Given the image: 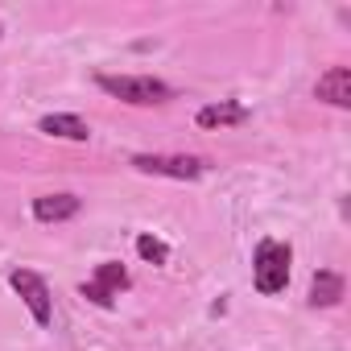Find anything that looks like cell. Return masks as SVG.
<instances>
[{
  "label": "cell",
  "instance_id": "obj_1",
  "mask_svg": "<svg viewBox=\"0 0 351 351\" xmlns=\"http://www.w3.org/2000/svg\"><path fill=\"white\" fill-rule=\"evenodd\" d=\"M95 83L108 95H116L120 104H132V108H157V104L173 99V87L153 79V75H99Z\"/></svg>",
  "mask_w": 351,
  "mask_h": 351
},
{
  "label": "cell",
  "instance_id": "obj_2",
  "mask_svg": "<svg viewBox=\"0 0 351 351\" xmlns=\"http://www.w3.org/2000/svg\"><path fill=\"white\" fill-rule=\"evenodd\" d=\"M289 261H293L289 244H281V240H261V244H256L252 281H256V289H261L265 298H273V293H281V289L289 285Z\"/></svg>",
  "mask_w": 351,
  "mask_h": 351
},
{
  "label": "cell",
  "instance_id": "obj_3",
  "mask_svg": "<svg viewBox=\"0 0 351 351\" xmlns=\"http://www.w3.org/2000/svg\"><path fill=\"white\" fill-rule=\"evenodd\" d=\"M132 169L136 173H153V178H178V182H195L207 173V161L203 157H191V153H136L132 157Z\"/></svg>",
  "mask_w": 351,
  "mask_h": 351
},
{
  "label": "cell",
  "instance_id": "obj_4",
  "mask_svg": "<svg viewBox=\"0 0 351 351\" xmlns=\"http://www.w3.org/2000/svg\"><path fill=\"white\" fill-rule=\"evenodd\" d=\"M9 285L21 293V302H25V310L34 314L38 326H50V322H54V298H50V285H46L42 273H34V269H13V273H9Z\"/></svg>",
  "mask_w": 351,
  "mask_h": 351
},
{
  "label": "cell",
  "instance_id": "obj_5",
  "mask_svg": "<svg viewBox=\"0 0 351 351\" xmlns=\"http://www.w3.org/2000/svg\"><path fill=\"white\" fill-rule=\"evenodd\" d=\"M132 281H128V269L120 265V261H104L99 269H95V277L91 281H83V298L87 302H95V306H116V298L128 289Z\"/></svg>",
  "mask_w": 351,
  "mask_h": 351
},
{
  "label": "cell",
  "instance_id": "obj_6",
  "mask_svg": "<svg viewBox=\"0 0 351 351\" xmlns=\"http://www.w3.org/2000/svg\"><path fill=\"white\" fill-rule=\"evenodd\" d=\"M314 95L330 108H351V71L347 66H330L318 83H314Z\"/></svg>",
  "mask_w": 351,
  "mask_h": 351
},
{
  "label": "cell",
  "instance_id": "obj_7",
  "mask_svg": "<svg viewBox=\"0 0 351 351\" xmlns=\"http://www.w3.org/2000/svg\"><path fill=\"white\" fill-rule=\"evenodd\" d=\"M79 199L75 195H42V199H34V219L38 223H66V219H75L79 215Z\"/></svg>",
  "mask_w": 351,
  "mask_h": 351
},
{
  "label": "cell",
  "instance_id": "obj_8",
  "mask_svg": "<svg viewBox=\"0 0 351 351\" xmlns=\"http://www.w3.org/2000/svg\"><path fill=\"white\" fill-rule=\"evenodd\" d=\"M38 128H42L46 136H58V141H87V136H91L87 120L75 116V112H50V116L38 120Z\"/></svg>",
  "mask_w": 351,
  "mask_h": 351
},
{
  "label": "cell",
  "instance_id": "obj_9",
  "mask_svg": "<svg viewBox=\"0 0 351 351\" xmlns=\"http://www.w3.org/2000/svg\"><path fill=\"white\" fill-rule=\"evenodd\" d=\"M199 128H228V124H244L248 120V108L236 104V99H219V104H207L199 108Z\"/></svg>",
  "mask_w": 351,
  "mask_h": 351
},
{
  "label": "cell",
  "instance_id": "obj_10",
  "mask_svg": "<svg viewBox=\"0 0 351 351\" xmlns=\"http://www.w3.org/2000/svg\"><path fill=\"white\" fill-rule=\"evenodd\" d=\"M343 277L339 273H330V269H318L314 273V281H310V306H322V310H330V306H339L343 302Z\"/></svg>",
  "mask_w": 351,
  "mask_h": 351
},
{
  "label": "cell",
  "instance_id": "obj_11",
  "mask_svg": "<svg viewBox=\"0 0 351 351\" xmlns=\"http://www.w3.org/2000/svg\"><path fill=\"white\" fill-rule=\"evenodd\" d=\"M136 252H141V261H149V265H165V261H169V248H165L157 236H141V240H136Z\"/></svg>",
  "mask_w": 351,
  "mask_h": 351
}]
</instances>
